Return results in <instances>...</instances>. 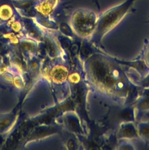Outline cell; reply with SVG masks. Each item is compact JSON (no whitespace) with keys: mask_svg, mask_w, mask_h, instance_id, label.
<instances>
[{"mask_svg":"<svg viewBox=\"0 0 149 150\" xmlns=\"http://www.w3.org/2000/svg\"><path fill=\"white\" fill-rule=\"evenodd\" d=\"M79 79H80V77L79 74L77 73H73L69 76V80L72 83H76L79 81Z\"/></svg>","mask_w":149,"mask_h":150,"instance_id":"obj_2","label":"cell"},{"mask_svg":"<svg viewBox=\"0 0 149 150\" xmlns=\"http://www.w3.org/2000/svg\"><path fill=\"white\" fill-rule=\"evenodd\" d=\"M15 84L18 87H20V86H22L20 79L19 77H16L15 79Z\"/></svg>","mask_w":149,"mask_h":150,"instance_id":"obj_3","label":"cell"},{"mask_svg":"<svg viewBox=\"0 0 149 150\" xmlns=\"http://www.w3.org/2000/svg\"><path fill=\"white\" fill-rule=\"evenodd\" d=\"M68 70L63 66H56L51 71L50 74L53 80L57 83L64 81L68 77Z\"/></svg>","mask_w":149,"mask_h":150,"instance_id":"obj_1","label":"cell"}]
</instances>
